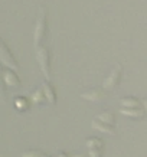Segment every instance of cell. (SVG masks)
Returning a JSON list of instances; mask_svg holds the SVG:
<instances>
[{"mask_svg":"<svg viewBox=\"0 0 147 157\" xmlns=\"http://www.w3.org/2000/svg\"><path fill=\"white\" fill-rule=\"evenodd\" d=\"M36 49H38L36 51V61L39 63V68H41L43 76L48 81H51V59H52L51 51L45 46H39Z\"/></svg>","mask_w":147,"mask_h":157,"instance_id":"cell-2","label":"cell"},{"mask_svg":"<svg viewBox=\"0 0 147 157\" xmlns=\"http://www.w3.org/2000/svg\"><path fill=\"white\" fill-rule=\"evenodd\" d=\"M13 104H14V108L17 109V111H26V109L29 108V102L28 100L25 98V97H16L13 101Z\"/></svg>","mask_w":147,"mask_h":157,"instance_id":"cell-13","label":"cell"},{"mask_svg":"<svg viewBox=\"0 0 147 157\" xmlns=\"http://www.w3.org/2000/svg\"><path fill=\"white\" fill-rule=\"evenodd\" d=\"M74 157H85V156H74Z\"/></svg>","mask_w":147,"mask_h":157,"instance_id":"cell-19","label":"cell"},{"mask_svg":"<svg viewBox=\"0 0 147 157\" xmlns=\"http://www.w3.org/2000/svg\"><path fill=\"white\" fill-rule=\"evenodd\" d=\"M120 105L126 107V108H134V107H141L143 101H140L136 97H124L120 100Z\"/></svg>","mask_w":147,"mask_h":157,"instance_id":"cell-10","label":"cell"},{"mask_svg":"<svg viewBox=\"0 0 147 157\" xmlns=\"http://www.w3.org/2000/svg\"><path fill=\"white\" fill-rule=\"evenodd\" d=\"M85 144H87V147H88V150L90 148H103L104 150V143L98 137H88L85 140Z\"/></svg>","mask_w":147,"mask_h":157,"instance_id":"cell-12","label":"cell"},{"mask_svg":"<svg viewBox=\"0 0 147 157\" xmlns=\"http://www.w3.org/2000/svg\"><path fill=\"white\" fill-rule=\"evenodd\" d=\"M103 148H90L88 157H103Z\"/></svg>","mask_w":147,"mask_h":157,"instance_id":"cell-16","label":"cell"},{"mask_svg":"<svg viewBox=\"0 0 147 157\" xmlns=\"http://www.w3.org/2000/svg\"><path fill=\"white\" fill-rule=\"evenodd\" d=\"M0 61H2V63H3L6 68H10V69H13V71H16V72L19 71V63L16 62L14 56L12 55V52H10L9 49H7L5 42H2V46H0Z\"/></svg>","mask_w":147,"mask_h":157,"instance_id":"cell-4","label":"cell"},{"mask_svg":"<svg viewBox=\"0 0 147 157\" xmlns=\"http://www.w3.org/2000/svg\"><path fill=\"white\" fill-rule=\"evenodd\" d=\"M58 157H69V154H67V153L61 151V153H59V154H58Z\"/></svg>","mask_w":147,"mask_h":157,"instance_id":"cell-17","label":"cell"},{"mask_svg":"<svg viewBox=\"0 0 147 157\" xmlns=\"http://www.w3.org/2000/svg\"><path fill=\"white\" fill-rule=\"evenodd\" d=\"M32 102L36 105H42V104H45V102H48V98H46V95H45L43 88H39V90H36L33 94H32Z\"/></svg>","mask_w":147,"mask_h":157,"instance_id":"cell-11","label":"cell"},{"mask_svg":"<svg viewBox=\"0 0 147 157\" xmlns=\"http://www.w3.org/2000/svg\"><path fill=\"white\" fill-rule=\"evenodd\" d=\"M95 118L101 120V121H104V123H108V124H113L115 125V117L111 111H105V113H101V114H97L95 115Z\"/></svg>","mask_w":147,"mask_h":157,"instance_id":"cell-14","label":"cell"},{"mask_svg":"<svg viewBox=\"0 0 147 157\" xmlns=\"http://www.w3.org/2000/svg\"><path fill=\"white\" fill-rule=\"evenodd\" d=\"M108 95V91L104 90V88H94V90L85 91L81 94V98L85 101H92V102H97V101H103L107 98Z\"/></svg>","mask_w":147,"mask_h":157,"instance_id":"cell-5","label":"cell"},{"mask_svg":"<svg viewBox=\"0 0 147 157\" xmlns=\"http://www.w3.org/2000/svg\"><path fill=\"white\" fill-rule=\"evenodd\" d=\"M120 113L123 115L130 117V118H143L147 111L144 109V107H134V108H126V107H123V108L120 109Z\"/></svg>","mask_w":147,"mask_h":157,"instance_id":"cell-8","label":"cell"},{"mask_svg":"<svg viewBox=\"0 0 147 157\" xmlns=\"http://www.w3.org/2000/svg\"><path fill=\"white\" fill-rule=\"evenodd\" d=\"M42 88H43V91H45V95H46V98H48V102L52 104V105L56 104V92H55V90H53L52 84L46 79V81L43 82Z\"/></svg>","mask_w":147,"mask_h":157,"instance_id":"cell-9","label":"cell"},{"mask_svg":"<svg viewBox=\"0 0 147 157\" xmlns=\"http://www.w3.org/2000/svg\"><path fill=\"white\" fill-rule=\"evenodd\" d=\"M143 107H144V109L147 111V98L146 100H143Z\"/></svg>","mask_w":147,"mask_h":157,"instance_id":"cell-18","label":"cell"},{"mask_svg":"<svg viewBox=\"0 0 147 157\" xmlns=\"http://www.w3.org/2000/svg\"><path fill=\"white\" fill-rule=\"evenodd\" d=\"M121 76H123V67H121V65H115V67L113 68L111 74L108 75V78L104 79L103 88L107 91H115L120 85Z\"/></svg>","mask_w":147,"mask_h":157,"instance_id":"cell-3","label":"cell"},{"mask_svg":"<svg viewBox=\"0 0 147 157\" xmlns=\"http://www.w3.org/2000/svg\"><path fill=\"white\" fill-rule=\"evenodd\" d=\"M22 157H46V154L41 150H26L22 153Z\"/></svg>","mask_w":147,"mask_h":157,"instance_id":"cell-15","label":"cell"},{"mask_svg":"<svg viewBox=\"0 0 147 157\" xmlns=\"http://www.w3.org/2000/svg\"><path fill=\"white\" fill-rule=\"evenodd\" d=\"M92 128L98 130L101 133H105V134H110V136H115V125L113 124H108V123H104V121H101L98 118H94L92 120Z\"/></svg>","mask_w":147,"mask_h":157,"instance_id":"cell-7","label":"cell"},{"mask_svg":"<svg viewBox=\"0 0 147 157\" xmlns=\"http://www.w3.org/2000/svg\"><path fill=\"white\" fill-rule=\"evenodd\" d=\"M3 81L10 88H17L20 85V79H19V76H17V74H16V71L10 69V68L3 71Z\"/></svg>","mask_w":147,"mask_h":157,"instance_id":"cell-6","label":"cell"},{"mask_svg":"<svg viewBox=\"0 0 147 157\" xmlns=\"http://www.w3.org/2000/svg\"><path fill=\"white\" fill-rule=\"evenodd\" d=\"M48 36V12L45 7L39 9V14L36 23H35V32H33V45L35 48H39L41 43L45 40Z\"/></svg>","mask_w":147,"mask_h":157,"instance_id":"cell-1","label":"cell"}]
</instances>
